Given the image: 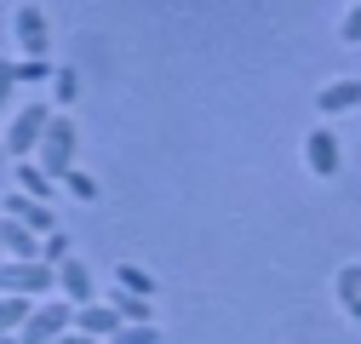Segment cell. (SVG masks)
Returning a JSON list of instances; mask_svg holds the SVG:
<instances>
[{
    "instance_id": "484cf974",
    "label": "cell",
    "mask_w": 361,
    "mask_h": 344,
    "mask_svg": "<svg viewBox=\"0 0 361 344\" xmlns=\"http://www.w3.org/2000/svg\"><path fill=\"white\" fill-rule=\"evenodd\" d=\"M0 264H6V247H0Z\"/></svg>"
},
{
    "instance_id": "ba28073f",
    "label": "cell",
    "mask_w": 361,
    "mask_h": 344,
    "mask_svg": "<svg viewBox=\"0 0 361 344\" xmlns=\"http://www.w3.org/2000/svg\"><path fill=\"white\" fill-rule=\"evenodd\" d=\"M58 298H69V305L80 310V305H92L98 298V281H92V264L75 252V258H63L58 264Z\"/></svg>"
},
{
    "instance_id": "5b68a950",
    "label": "cell",
    "mask_w": 361,
    "mask_h": 344,
    "mask_svg": "<svg viewBox=\"0 0 361 344\" xmlns=\"http://www.w3.org/2000/svg\"><path fill=\"white\" fill-rule=\"evenodd\" d=\"M304 166H310V178H338L344 144H338L333 126H310V133H304Z\"/></svg>"
},
{
    "instance_id": "52a82bcc",
    "label": "cell",
    "mask_w": 361,
    "mask_h": 344,
    "mask_svg": "<svg viewBox=\"0 0 361 344\" xmlns=\"http://www.w3.org/2000/svg\"><path fill=\"white\" fill-rule=\"evenodd\" d=\"M0 212H6V219H18V224H29L40 241H47V235L58 230V212H52V201H35V195H23V190L0 195Z\"/></svg>"
},
{
    "instance_id": "30bf717a",
    "label": "cell",
    "mask_w": 361,
    "mask_h": 344,
    "mask_svg": "<svg viewBox=\"0 0 361 344\" xmlns=\"http://www.w3.org/2000/svg\"><path fill=\"white\" fill-rule=\"evenodd\" d=\"M361 109V80L355 75H338L315 92V115H355Z\"/></svg>"
},
{
    "instance_id": "ac0fdd59",
    "label": "cell",
    "mask_w": 361,
    "mask_h": 344,
    "mask_svg": "<svg viewBox=\"0 0 361 344\" xmlns=\"http://www.w3.org/2000/svg\"><path fill=\"white\" fill-rule=\"evenodd\" d=\"M109 344H161V327L155 321H121V333Z\"/></svg>"
},
{
    "instance_id": "603a6c76",
    "label": "cell",
    "mask_w": 361,
    "mask_h": 344,
    "mask_svg": "<svg viewBox=\"0 0 361 344\" xmlns=\"http://www.w3.org/2000/svg\"><path fill=\"white\" fill-rule=\"evenodd\" d=\"M12 109H18V69L0 63V115H12Z\"/></svg>"
},
{
    "instance_id": "6da1fadb",
    "label": "cell",
    "mask_w": 361,
    "mask_h": 344,
    "mask_svg": "<svg viewBox=\"0 0 361 344\" xmlns=\"http://www.w3.org/2000/svg\"><path fill=\"white\" fill-rule=\"evenodd\" d=\"M52 115H58V109H52L47 98L18 104V109L6 115V126H0V138H6V155H12V161H35V149H40V138H47Z\"/></svg>"
},
{
    "instance_id": "3957f363",
    "label": "cell",
    "mask_w": 361,
    "mask_h": 344,
    "mask_svg": "<svg viewBox=\"0 0 361 344\" xmlns=\"http://www.w3.org/2000/svg\"><path fill=\"white\" fill-rule=\"evenodd\" d=\"M0 293L18 298H58V270L47 258H6L0 264Z\"/></svg>"
},
{
    "instance_id": "9a60e30c",
    "label": "cell",
    "mask_w": 361,
    "mask_h": 344,
    "mask_svg": "<svg viewBox=\"0 0 361 344\" xmlns=\"http://www.w3.org/2000/svg\"><path fill=\"white\" fill-rule=\"evenodd\" d=\"M69 104H80V69H52V109H69Z\"/></svg>"
},
{
    "instance_id": "8fae6325",
    "label": "cell",
    "mask_w": 361,
    "mask_h": 344,
    "mask_svg": "<svg viewBox=\"0 0 361 344\" xmlns=\"http://www.w3.org/2000/svg\"><path fill=\"white\" fill-rule=\"evenodd\" d=\"M333 298H338V310L361 327V258H350V264H338L333 276Z\"/></svg>"
},
{
    "instance_id": "7402d4cb",
    "label": "cell",
    "mask_w": 361,
    "mask_h": 344,
    "mask_svg": "<svg viewBox=\"0 0 361 344\" xmlns=\"http://www.w3.org/2000/svg\"><path fill=\"white\" fill-rule=\"evenodd\" d=\"M338 40L344 47H361V0H350L344 18H338Z\"/></svg>"
},
{
    "instance_id": "cb8c5ba5",
    "label": "cell",
    "mask_w": 361,
    "mask_h": 344,
    "mask_svg": "<svg viewBox=\"0 0 361 344\" xmlns=\"http://www.w3.org/2000/svg\"><path fill=\"white\" fill-rule=\"evenodd\" d=\"M52 344H98V338H86V333H63V338H52Z\"/></svg>"
},
{
    "instance_id": "5bb4252c",
    "label": "cell",
    "mask_w": 361,
    "mask_h": 344,
    "mask_svg": "<svg viewBox=\"0 0 361 344\" xmlns=\"http://www.w3.org/2000/svg\"><path fill=\"white\" fill-rule=\"evenodd\" d=\"M35 310V298H18V293H0V338H18L23 321Z\"/></svg>"
},
{
    "instance_id": "2e32d148",
    "label": "cell",
    "mask_w": 361,
    "mask_h": 344,
    "mask_svg": "<svg viewBox=\"0 0 361 344\" xmlns=\"http://www.w3.org/2000/svg\"><path fill=\"white\" fill-rule=\"evenodd\" d=\"M115 281H121V293H138V298H155V276L149 270H138V264H115Z\"/></svg>"
},
{
    "instance_id": "9c48e42d",
    "label": "cell",
    "mask_w": 361,
    "mask_h": 344,
    "mask_svg": "<svg viewBox=\"0 0 361 344\" xmlns=\"http://www.w3.org/2000/svg\"><path fill=\"white\" fill-rule=\"evenodd\" d=\"M75 333H86V338L109 344V338L121 333V310L109 305V298H92V305H80V310H75Z\"/></svg>"
},
{
    "instance_id": "44dd1931",
    "label": "cell",
    "mask_w": 361,
    "mask_h": 344,
    "mask_svg": "<svg viewBox=\"0 0 361 344\" xmlns=\"http://www.w3.org/2000/svg\"><path fill=\"white\" fill-rule=\"evenodd\" d=\"M63 190H69L75 201H98V195H104V190H98V178H92V172H80V166L63 178Z\"/></svg>"
},
{
    "instance_id": "7c38bea8",
    "label": "cell",
    "mask_w": 361,
    "mask_h": 344,
    "mask_svg": "<svg viewBox=\"0 0 361 344\" xmlns=\"http://www.w3.org/2000/svg\"><path fill=\"white\" fill-rule=\"evenodd\" d=\"M0 247H6V258H40V235L18 219H6L0 212Z\"/></svg>"
},
{
    "instance_id": "277c9868",
    "label": "cell",
    "mask_w": 361,
    "mask_h": 344,
    "mask_svg": "<svg viewBox=\"0 0 361 344\" xmlns=\"http://www.w3.org/2000/svg\"><path fill=\"white\" fill-rule=\"evenodd\" d=\"M63 333H75V305H69V298H35V310H29L23 333H18V344H52Z\"/></svg>"
},
{
    "instance_id": "4fadbf2b",
    "label": "cell",
    "mask_w": 361,
    "mask_h": 344,
    "mask_svg": "<svg viewBox=\"0 0 361 344\" xmlns=\"http://www.w3.org/2000/svg\"><path fill=\"white\" fill-rule=\"evenodd\" d=\"M12 166H18V190H23V195H35V201H52V195H58V178H52L40 161H12Z\"/></svg>"
},
{
    "instance_id": "d4e9b609",
    "label": "cell",
    "mask_w": 361,
    "mask_h": 344,
    "mask_svg": "<svg viewBox=\"0 0 361 344\" xmlns=\"http://www.w3.org/2000/svg\"><path fill=\"white\" fill-rule=\"evenodd\" d=\"M0 161H12V155H6V138H0Z\"/></svg>"
},
{
    "instance_id": "d6986e66",
    "label": "cell",
    "mask_w": 361,
    "mask_h": 344,
    "mask_svg": "<svg viewBox=\"0 0 361 344\" xmlns=\"http://www.w3.org/2000/svg\"><path fill=\"white\" fill-rule=\"evenodd\" d=\"M12 69H18V86H47L58 63H47V58H23V63H12Z\"/></svg>"
},
{
    "instance_id": "4316f807",
    "label": "cell",
    "mask_w": 361,
    "mask_h": 344,
    "mask_svg": "<svg viewBox=\"0 0 361 344\" xmlns=\"http://www.w3.org/2000/svg\"><path fill=\"white\" fill-rule=\"evenodd\" d=\"M0 344H18V338H0Z\"/></svg>"
},
{
    "instance_id": "7a4b0ae2",
    "label": "cell",
    "mask_w": 361,
    "mask_h": 344,
    "mask_svg": "<svg viewBox=\"0 0 361 344\" xmlns=\"http://www.w3.org/2000/svg\"><path fill=\"white\" fill-rule=\"evenodd\" d=\"M35 161L47 166L58 184H63L69 172L80 166V126H75V115H69V109H58V115H52V126H47V138H40Z\"/></svg>"
},
{
    "instance_id": "e0dca14e",
    "label": "cell",
    "mask_w": 361,
    "mask_h": 344,
    "mask_svg": "<svg viewBox=\"0 0 361 344\" xmlns=\"http://www.w3.org/2000/svg\"><path fill=\"white\" fill-rule=\"evenodd\" d=\"M109 305L121 310V321H155V298H138V293H109Z\"/></svg>"
},
{
    "instance_id": "8992f818",
    "label": "cell",
    "mask_w": 361,
    "mask_h": 344,
    "mask_svg": "<svg viewBox=\"0 0 361 344\" xmlns=\"http://www.w3.org/2000/svg\"><path fill=\"white\" fill-rule=\"evenodd\" d=\"M12 35H18L23 58H47V47H52V23H47V6L23 0V6L12 12Z\"/></svg>"
},
{
    "instance_id": "ffe728a7",
    "label": "cell",
    "mask_w": 361,
    "mask_h": 344,
    "mask_svg": "<svg viewBox=\"0 0 361 344\" xmlns=\"http://www.w3.org/2000/svg\"><path fill=\"white\" fill-rule=\"evenodd\" d=\"M40 258H47V264H52V270H58V264H63V258H75V241H69V235H63V230H52V235H47V241H40Z\"/></svg>"
}]
</instances>
